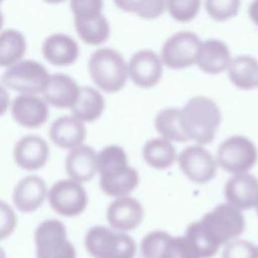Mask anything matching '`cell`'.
<instances>
[{"mask_svg": "<svg viewBox=\"0 0 258 258\" xmlns=\"http://www.w3.org/2000/svg\"><path fill=\"white\" fill-rule=\"evenodd\" d=\"M87 136L85 123L73 115L60 116L49 127V138L52 143L61 148L71 150L81 144Z\"/></svg>", "mask_w": 258, "mask_h": 258, "instance_id": "d6986e66", "label": "cell"}, {"mask_svg": "<svg viewBox=\"0 0 258 258\" xmlns=\"http://www.w3.org/2000/svg\"><path fill=\"white\" fill-rule=\"evenodd\" d=\"M121 232L103 226H95L85 236V246L94 258H113L120 244Z\"/></svg>", "mask_w": 258, "mask_h": 258, "instance_id": "44dd1931", "label": "cell"}, {"mask_svg": "<svg viewBox=\"0 0 258 258\" xmlns=\"http://www.w3.org/2000/svg\"><path fill=\"white\" fill-rule=\"evenodd\" d=\"M47 186L43 178L30 174L21 178L13 188L12 201L15 208L22 213L38 210L47 199Z\"/></svg>", "mask_w": 258, "mask_h": 258, "instance_id": "5bb4252c", "label": "cell"}, {"mask_svg": "<svg viewBox=\"0 0 258 258\" xmlns=\"http://www.w3.org/2000/svg\"><path fill=\"white\" fill-rule=\"evenodd\" d=\"M110 227L117 232H127L137 228L143 221L142 205L129 196L115 198L106 213Z\"/></svg>", "mask_w": 258, "mask_h": 258, "instance_id": "4fadbf2b", "label": "cell"}, {"mask_svg": "<svg viewBox=\"0 0 258 258\" xmlns=\"http://www.w3.org/2000/svg\"><path fill=\"white\" fill-rule=\"evenodd\" d=\"M105 99L98 89L81 87L79 97L71 109L72 115L84 123L99 119L105 110Z\"/></svg>", "mask_w": 258, "mask_h": 258, "instance_id": "603a6c76", "label": "cell"}, {"mask_svg": "<svg viewBox=\"0 0 258 258\" xmlns=\"http://www.w3.org/2000/svg\"><path fill=\"white\" fill-rule=\"evenodd\" d=\"M2 1H3V0H0V4H1V3H2Z\"/></svg>", "mask_w": 258, "mask_h": 258, "instance_id": "bcb514c9", "label": "cell"}, {"mask_svg": "<svg viewBox=\"0 0 258 258\" xmlns=\"http://www.w3.org/2000/svg\"><path fill=\"white\" fill-rule=\"evenodd\" d=\"M74 20L76 31L81 40L86 44L98 46L109 39L110 23L104 14L89 20Z\"/></svg>", "mask_w": 258, "mask_h": 258, "instance_id": "4316f807", "label": "cell"}, {"mask_svg": "<svg viewBox=\"0 0 258 258\" xmlns=\"http://www.w3.org/2000/svg\"><path fill=\"white\" fill-rule=\"evenodd\" d=\"M177 161L183 174L198 184L209 182L217 172L216 158L200 144L185 147L177 156Z\"/></svg>", "mask_w": 258, "mask_h": 258, "instance_id": "30bf717a", "label": "cell"}, {"mask_svg": "<svg viewBox=\"0 0 258 258\" xmlns=\"http://www.w3.org/2000/svg\"><path fill=\"white\" fill-rule=\"evenodd\" d=\"M258 158L253 142L245 136L234 135L225 139L218 147L216 161L224 170L232 173H244L251 169Z\"/></svg>", "mask_w": 258, "mask_h": 258, "instance_id": "52a82bcc", "label": "cell"}, {"mask_svg": "<svg viewBox=\"0 0 258 258\" xmlns=\"http://www.w3.org/2000/svg\"><path fill=\"white\" fill-rule=\"evenodd\" d=\"M88 71L96 87L109 94L123 90L129 79L128 61L112 47L96 49L89 58Z\"/></svg>", "mask_w": 258, "mask_h": 258, "instance_id": "7a4b0ae2", "label": "cell"}, {"mask_svg": "<svg viewBox=\"0 0 258 258\" xmlns=\"http://www.w3.org/2000/svg\"><path fill=\"white\" fill-rule=\"evenodd\" d=\"M25 51L26 39L20 31L8 28L0 32V67L14 64L22 58Z\"/></svg>", "mask_w": 258, "mask_h": 258, "instance_id": "484cf974", "label": "cell"}, {"mask_svg": "<svg viewBox=\"0 0 258 258\" xmlns=\"http://www.w3.org/2000/svg\"><path fill=\"white\" fill-rule=\"evenodd\" d=\"M255 208H256V211H257V215H258V203H257V205H256V207H255Z\"/></svg>", "mask_w": 258, "mask_h": 258, "instance_id": "f6af8a7d", "label": "cell"}, {"mask_svg": "<svg viewBox=\"0 0 258 258\" xmlns=\"http://www.w3.org/2000/svg\"><path fill=\"white\" fill-rule=\"evenodd\" d=\"M222 121L218 104L209 97L197 96L189 99L180 109L182 129L189 140L200 145L210 143Z\"/></svg>", "mask_w": 258, "mask_h": 258, "instance_id": "6da1fadb", "label": "cell"}, {"mask_svg": "<svg viewBox=\"0 0 258 258\" xmlns=\"http://www.w3.org/2000/svg\"><path fill=\"white\" fill-rule=\"evenodd\" d=\"M232 54L229 45L219 38L202 40L196 66L207 75H219L226 72Z\"/></svg>", "mask_w": 258, "mask_h": 258, "instance_id": "2e32d148", "label": "cell"}, {"mask_svg": "<svg viewBox=\"0 0 258 258\" xmlns=\"http://www.w3.org/2000/svg\"><path fill=\"white\" fill-rule=\"evenodd\" d=\"M64 168L69 178L80 183L88 182L98 173L97 152L93 147L81 144L69 150Z\"/></svg>", "mask_w": 258, "mask_h": 258, "instance_id": "ac0fdd59", "label": "cell"}, {"mask_svg": "<svg viewBox=\"0 0 258 258\" xmlns=\"http://www.w3.org/2000/svg\"><path fill=\"white\" fill-rule=\"evenodd\" d=\"M75 19L89 20L103 14V0H70Z\"/></svg>", "mask_w": 258, "mask_h": 258, "instance_id": "e575fe53", "label": "cell"}, {"mask_svg": "<svg viewBox=\"0 0 258 258\" xmlns=\"http://www.w3.org/2000/svg\"><path fill=\"white\" fill-rule=\"evenodd\" d=\"M202 0H165V12L179 23H188L200 14Z\"/></svg>", "mask_w": 258, "mask_h": 258, "instance_id": "4dcf8cb0", "label": "cell"}, {"mask_svg": "<svg viewBox=\"0 0 258 258\" xmlns=\"http://www.w3.org/2000/svg\"><path fill=\"white\" fill-rule=\"evenodd\" d=\"M139 181L138 172L133 167H128L122 173L110 177L100 178V187L103 192L113 198L129 196L135 189Z\"/></svg>", "mask_w": 258, "mask_h": 258, "instance_id": "f1b7e54d", "label": "cell"}, {"mask_svg": "<svg viewBox=\"0 0 258 258\" xmlns=\"http://www.w3.org/2000/svg\"><path fill=\"white\" fill-rule=\"evenodd\" d=\"M17 227V215L14 209L0 200V241L9 238Z\"/></svg>", "mask_w": 258, "mask_h": 258, "instance_id": "74e56055", "label": "cell"}, {"mask_svg": "<svg viewBox=\"0 0 258 258\" xmlns=\"http://www.w3.org/2000/svg\"><path fill=\"white\" fill-rule=\"evenodd\" d=\"M36 258H77L64 225L56 219L42 221L34 231Z\"/></svg>", "mask_w": 258, "mask_h": 258, "instance_id": "277c9868", "label": "cell"}, {"mask_svg": "<svg viewBox=\"0 0 258 258\" xmlns=\"http://www.w3.org/2000/svg\"><path fill=\"white\" fill-rule=\"evenodd\" d=\"M142 156L149 166L156 169L168 168L177 160L174 146L162 137L148 140L143 146Z\"/></svg>", "mask_w": 258, "mask_h": 258, "instance_id": "cb8c5ba5", "label": "cell"}, {"mask_svg": "<svg viewBox=\"0 0 258 258\" xmlns=\"http://www.w3.org/2000/svg\"><path fill=\"white\" fill-rule=\"evenodd\" d=\"M46 3H49V4H59V3H62L64 2L66 0H42Z\"/></svg>", "mask_w": 258, "mask_h": 258, "instance_id": "b9f144b4", "label": "cell"}, {"mask_svg": "<svg viewBox=\"0 0 258 258\" xmlns=\"http://www.w3.org/2000/svg\"><path fill=\"white\" fill-rule=\"evenodd\" d=\"M170 235L163 231H153L147 234L141 242L143 258H160L161 252Z\"/></svg>", "mask_w": 258, "mask_h": 258, "instance_id": "d590c367", "label": "cell"}, {"mask_svg": "<svg viewBox=\"0 0 258 258\" xmlns=\"http://www.w3.org/2000/svg\"><path fill=\"white\" fill-rule=\"evenodd\" d=\"M80 89L75 79L62 73H55L49 76L41 94L47 104L58 109H72L79 97Z\"/></svg>", "mask_w": 258, "mask_h": 258, "instance_id": "e0dca14e", "label": "cell"}, {"mask_svg": "<svg viewBox=\"0 0 258 258\" xmlns=\"http://www.w3.org/2000/svg\"><path fill=\"white\" fill-rule=\"evenodd\" d=\"M229 81L239 90L249 91L258 84V59L250 54L233 56L227 69Z\"/></svg>", "mask_w": 258, "mask_h": 258, "instance_id": "7402d4cb", "label": "cell"}, {"mask_svg": "<svg viewBox=\"0 0 258 258\" xmlns=\"http://www.w3.org/2000/svg\"><path fill=\"white\" fill-rule=\"evenodd\" d=\"M222 258H258V249L247 240L234 239L226 244Z\"/></svg>", "mask_w": 258, "mask_h": 258, "instance_id": "8d00e7d4", "label": "cell"}, {"mask_svg": "<svg viewBox=\"0 0 258 258\" xmlns=\"http://www.w3.org/2000/svg\"><path fill=\"white\" fill-rule=\"evenodd\" d=\"M184 236L190 242L199 258H211L215 256L219 250V247L206 237L199 221L192 222L187 226Z\"/></svg>", "mask_w": 258, "mask_h": 258, "instance_id": "d6a6232c", "label": "cell"}, {"mask_svg": "<svg viewBox=\"0 0 258 258\" xmlns=\"http://www.w3.org/2000/svg\"><path fill=\"white\" fill-rule=\"evenodd\" d=\"M50 149L47 142L38 135L21 137L14 145L13 159L18 167L27 171L42 168L48 161Z\"/></svg>", "mask_w": 258, "mask_h": 258, "instance_id": "8fae6325", "label": "cell"}, {"mask_svg": "<svg viewBox=\"0 0 258 258\" xmlns=\"http://www.w3.org/2000/svg\"><path fill=\"white\" fill-rule=\"evenodd\" d=\"M206 237L220 247L239 237L245 228L241 211L230 204L217 206L199 221Z\"/></svg>", "mask_w": 258, "mask_h": 258, "instance_id": "3957f363", "label": "cell"}, {"mask_svg": "<svg viewBox=\"0 0 258 258\" xmlns=\"http://www.w3.org/2000/svg\"><path fill=\"white\" fill-rule=\"evenodd\" d=\"M201 43V37L189 30L171 34L164 40L159 53L164 68L178 71L196 66Z\"/></svg>", "mask_w": 258, "mask_h": 258, "instance_id": "8992f818", "label": "cell"}, {"mask_svg": "<svg viewBox=\"0 0 258 258\" xmlns=\"http://www.w3.org/2000/svg\"><path fill=\"white\" fill-rule=\"evenodd\" d=\"M154 126L160 136L170 142H187L180 122V108H166L160 111L155 119Z\"/></svg>", "mask_w": 258, "mask_h": 258, "instance_id": "83f0119b", "label": "cell"}, {"mask_svg": "<svg viewBox=\"0 0 258 258\" xmlns=\"http://www.w3.org/2000/svg\"><path fill=\"white\" fill-rule=\"evenodd\" d=\"M256 88H258V84H257V87Z\"/></svg>", "mask_w": 258, "mask_h": 258, "instance_id": "7dc6e473", "label": "cell"}, {"mask_svg": "<svg viewBox=\"0 0 258 258\" xmlns=\"http://www.w3.org/2000/svg\"><path fill=\"white\" fill-rule=\"evenodd\" d=\"M10 107L15 122L27 129L42 126L49 117L48 104L37 95L20 94L12 101Z\"/></svg>", "mask_w": 258, "mask_h": 258, "instance_id": "7c38bea8", "label": "cell"}, {"mask_svg": "<svg viewBox=\"0 0 258 258\" xmlns=\"http://www.w3.org/2000/svg\"><path fill=\"white\" fill-rule=\"evenodd\" d=\"M11 106L10 96L4 86L0 85V117L3 116Z\"/></svg>", "mask_w": 258, "mask_h": 258, "instance_id": "ab89813d", "label": "cell"}, {"mask_svg": "<svg viewBox=\"0 0 258 258\" xmlns=\"http://www.w3.org/2000/svg\"><path fill=\"white\" fill-rule=\"evenodd\" d=\"M160 258H199V256L185 236H170L163 247Z\"/></svg>", "mask_w": 258, "mask_h": 258, "instance_id": "836d02e7", "label": "cell"}, {"mask_svg": "<svg viewBox=\"0 0 258 258\" xmlns=\"http://www.w3.org/2000/svg\"><path fill=\"white\" fill-rule=\"evenodd\" d=\"M163 70L160 55L150 48L135 51L128 60L129 79L141 89H150L158 85L163 76Z\"/></svg>", "mask_w": 258, "mask_h": 258, "instance_id": "9c48e42d", "label": "cell"}, {"mask_svg": "<svg viewBox=\"0 0 258 258\" xmlns=\"http://www.w3.org/2000/svg\"><path fill=\"white\" fill-rule=\"evenodd\" d=\"M257 249H258V247H257Z\"/></svg>", "mask_w": 258, "mask_h": 258, "instance_id": "c3c4849f", "label": "cell"}, {"mask_svg": "<svg viewBox=\"0 0 258 258\" xmlns=\"http://www.w3.org/2000/svg\"><path fill=\"white\" fill-rule=\"evenodd\" d=\"M46 68L32 59L19 60L8 67L1 77L4 87L20 94L37 95L42 93L49 80Z\"/></svg>", "mask_w": 258, "mask_h": 258, "instance_id": "5b68a950", "label": "cell"}, {"mask_svg": "<svg viewBox=\"0 0 258 258\" xmlns=\"http://www.w3.org/2000/svg\"><path fill=\"white\" fill-rule=\"evenodd\" d=\"M123 12L144 20H153L165 12V0H113Z\"/></svg>", "mask_w": 258, "mask_h": 258, "instance_id": "f546056e", "label": "cell"}, {"mask_svg": "<svg viewBox=\"0 0 258 258\" xmlns=\"http://www.w3.org/2000/svg\"><path fill=\"white\" fill-rule=\"evenodd\" d=\"M242 0H205L207 14L216 22H227L235 18L241 8Z\"/></svg>", "mask_w": 258, "mask_h": 258, "instance_id": "1f68e13d", "label": "cell"}, {"mask_svg": "<svg viewBox=\"0 0 258 258\" xmlns=\"http://www.w3.org/2000/svg\"><path fill=\"white\" fill-rule=\"evenodd\" d=\"M225 198L228 204L240 211L255 208L258 203V179L248 172L233 174L225 185Z\"/></svg>", "mask_w": 258, "mask_h": 258, "instance_id": "9a60e30c", "label": "cell"}, {"mask_svg": "<svg viewBox=\"0 0 258 258\" xmlns=\"http://www.w3.org/2000/svg\"><path fill=\"white\" fill-rule=\"evenodd\" d=\"M247 11L251 22L258 27V0H252L248 5Z\"/></svg>", "mask_w": 258, "mask_h": 258, "instance_id": "60d3db41", "label": "cell"}, {"mask_svg": "<svg viewBox=\"0 0 258 258\" xmlns=\"http://www.w3.org/2000/svg\"><path fill=\"white\" fill-rule=\"evenodd\" d=\"M47 200L56 214L73 218L81 215L86 210L88 194L83 183L68 177L57 180L48 188Z\"/></svg>", "mask_w": 258, "mask_h": 258, "instance_id": "ba28073f", "label": "cell"}, {"mask_svg": "<svg viewBox=\"0 0 258 258\" xmlns=\"http://www.w3.org/2000/svg\"><path fill=\"white\" fill-rule=\"evenodd\" d=\"M136 253L135 241L124 232H121L119 248L113 258H134Z\"/></svg>", "mask_w": 258, "mask_h": 258, "instance_id": "f35d334b", "label": "cell"}, {"mask_svg": "<svg viewBox=\"0 0 258 258\" xmlns=\"http://www.w3.org/2000/svg\"><path fill=\"white\" fill-rule=\"evenodd\" d=\"M43 57L52 66L68 67L75 63L79 57V45L70 35L52 33L42 43Z\"/></svg>", "mask_w": 258, "mask_h": 258, "instance_id": "ffe728a7", "label": "cell"}, {"mask_svg": "<svg viewBox=\"0 0 258 258\" xmlns=\"http://www.w3.org/2000/svg\"><path fill=\"white\" fill-rule=\"evenodd\" d=\"M129 167L124 149L118 145H109L97 153V169L100 178L116 176Z\"/></svg>", "mask_w": 258, "mask_h": 258, "instance_id": "d4e9b609", "label": "cell"}, {"mask_svg": "<svg viewBox=\"0 0 258 258\" xmlns=\"http://www.w3.org/2000/svg\"><path fill=\"white\" fill-rule=\"evenodd\" d=\"M0 258H7L5 251H4V249L1 246H0Z\"/></svg>", "mask_w": 258, "mask_h": 258, "instance_id": "7bdbcfd3", "label": "cell"}, {"mask_svg": "<svg viewBox=\"0 0 258 258\" xmlns=\"http://www.w3.org/2000/svg\"><path fill=\"white\" fill-rule=\"evenodd\" d=\"M3 22H4V18H3V14L2 12L0 11V29L2 28V25H3Z\"/></svg>", "mask_w": 258, "mask_h": 258, "instance_id": "ee69618b", "label": "cell"}]
</instances>
